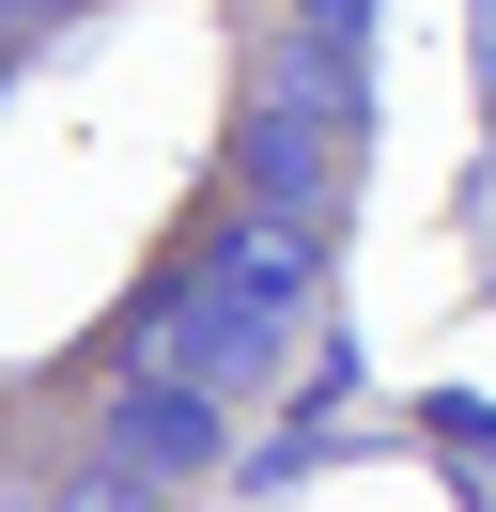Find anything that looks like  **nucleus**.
<instances>
[{"label": "nucleus", "mask_w": 496, "mask_h": 512, "mask_svg": "<svg viewBox=\"0 0 496 512\" xmlns=\"http://www.w3.org/2000/svg\"><path fill=\"white\" fill-rule=\"evenodd\" d=\"M357 156H372V47H310V32H279L264 94H248V125H233L248 202H264V218H326V202L357 187Z\"/></svg>", "instance_id": "nucleus-1"}, {"label": "nucleus", "mask_w": 496, "mask_h": 512, "mask_svg": "<svg viewBox=\"0 0 496 512\" xmlns=\"http://www.w3.org/2000/svg\"><path fill=\"white\" fill-rule=\"evenodd\" d=\"M279 342H295V311H248V295H217V280H171L140 311V373H186V388H217V404H264L279 388Z\"/></svg>", "instance_id": "nucleus-2"}, {"label": "nucleus", "mask_w": 496, "mask_h": 512, "mask_svg": "<svg viewBox=\"0 0 496 512\" xmlns=\"http://www.w3.org/2000/svg\"><path fill=\"white\" fill-rule=\"evenodd\" d=\"M186 280L248 295V311H310V295H326V218H264V202H248L233 233H202V264H186Z\"/></svg>", "instance_id": "nucleus-3"}, {"label": "nucleus", "mask_w": 496, "mask_h": 512, "mask_svg": "<svg viewBox=\"0 0 496 512\" xmlns=\"http://www.w3.org/2000/svg\"><path fill=\"white\" fill-rule=\"evenodd\" d=\"M109 450H124L140 481H202V466H217V388L124 373V388H109Z\"/></svg>", "instance_id": "nucleus-4"}, {"label": "nucleus", "mask_w": 496, "mask_h": 512, "mask_svg": "<svg viewBox=\"0 0 496 512\" xmlns=\"http://www.w3.org/2000/svg\"><path fill=\"white\" fill-rule=\"evenodd\" d=\"M419 435H434V450L465 466V512H496V404H465V388H434V404H419Z\"/></svg>", "instance_id": "nucleus-5"}, {"label": "nucleus", "mask_w": 496, "mask_h": 512, "mask_svg": "<svg viewBox=\"0 0 496 512\" xmlns=\"http://www.w3.org/2000/svg\"><path fill=\"white\" fill-rule=\"evenodd\" d=\"M62 512H155V481H140V466H124V450H93V466H78V481H62Z\"/></svg>", "instance_id": "nucleus-6"}, {"label": "nucleus", "mask_w": 496, "mask_h": 512, "mask_svg": "<svg viewBox=\"0 0 496 512\" xmlns=\"http://www.w3.org/2000/svg\"><path fill=\"white\" fill-rule=\"evenodd\" d=\"M372 16H388V0H295V32H310V47H372Z\"/></svg>", "instance_id": "nucleus-7"}, {"label": "nucleus", "mask_w": 496, "mask_h": 512, "mask_svg": "<svg viewBox=\"0 0 496 512\" xmlns=\"http://www.w3.org/2000/svg\"><path fill=\"white\" fill-rule=\"evenodd\" d=\"M465 78H481V156H496V0L465 16Z\"/></svg>", "instance_id": "nucleus-8"}, {"label": "nucleus", "mask_w": 496, "mask_h": 512, "mask_svg": "<svg viewBox=\"0 0 496 512\" xmlns=\"http://www.w3.org/2000/svg\"><path fill=\"white\" fill-rule=\"evenodd\" d=\"M0 16H62V0H0Z\"/></svg>", "instance_id": "nucleus-9"}, {"label": "nucleus", "mask_w": 496, "mask_h": 512, "mask_svg": "<svg viewBox=\"0 0 496 512\" xmlns=\"http://www.w3.org/2000/svg\"><path fill=\"white\" fill-rule=\"evenodd\" d=\"M279 16H295V0H279Z\"/></svg>", "instance_id": "nucleus-10"}]
</instances>
